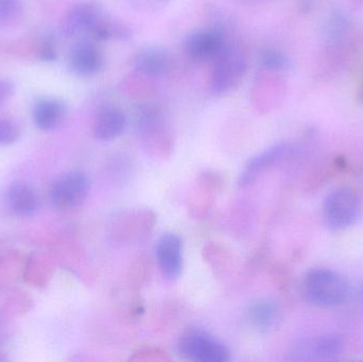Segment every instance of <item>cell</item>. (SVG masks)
Returning a JSON list of instances; mask_svg holds the SVG:
<instances>
[{
  "label": "cell",
  "instance_id": "1",
  "mask_svg": "<svg viewBox=\"0 0 363 362\" xmlns=\"http://www.w3.org/2000/svg\"><path fill=\"white\" fill-rule=\"evenodd\" d=\"M303 287L307 300L321 307H335L349 299V284L333 270L324 268L311 270L305 276Z\"/></svg>",
  "mask_w": 363,
  "mask_h": 362
},
{
  "label": "cell",
  "instance_id": "2",
  "mask_svg": "<svg viewBox=\"0 0 363 362\" xmlns=\"http://www.w3.org/2000/svg\"><path fill=\"white\" fill-rule=\"evenodd\" d=\"M247 61L240 47L226 42L221 52L213 60L211 89L217 95L230 93L236 89L245 72Z\"/></svg>",
  "mask_w": 363,
  "mask_h": 362
},
{
  "label": "cell",
  "instance_id": "3",
  "mask_svg": "<svg viewBox=\"0 0 363 362\" xmlns=\"http://www.w3.org/2000/svg\"><path fill=\"white\" fill-rule=\"evenodd\" d=\"M179 352L184 358L194 362H226L230 357L221 341L201 329H189L181 336Z\"/></svg>",
  "mask_w": 363,
  "mask_h": 362
},
{
  "label": "cell",
  "instance_id": "4",
  "mask_svg": "<svg viewBox=\"0 0 363 362\" xmlns=\"http://www.w3.org/2000/svg\"><path fill=\"white\" fill-rule=\"evenodd\" d=\"M359 210L360 200L357 193L350 187H339L324 201V222L334 231L347 229L355 222Z\"/></svg>",
  "mask_w": 363,
  "mask_h": 362
},
{
  "label": "cell",
  "instance_id": "5",
  "mask_svg": "<svg viewBox=\"0 0 363 362\" xmlns=\"http://www.w3.org/2000/svg\"><path fill=\"white\" fill-rule=\"evenodd\" d=\"M89 180L80 171H70L60 176L50 191L53 205L60 210H69L82 204L89 193Z\"/></svg>",
  "mask_w": 363,
  "mask_h": 362
},
{
  "label": "cell",
  "instance_id": "6",
  "mask_svg": "<svg viewBox=\"0 0 363 362\" xmlns=\"http://www.w3.org/2000/svg\"><path fill=\"white\" fill-rule=\"evenodd\" d=\"M106 19L98 4L94 2H82L69 11L64 19L62 28L67 36H78L83 34H91L94 36Z\"/></svg>",
  "mask_w": 363,
  "mask_h": 362
},
{
  "label": "cell",
  "instance_id": "7",
  "mask_svg": "<svg viewBox=\"0 0 363 362\" xmlns=\"http://www.w3.org/2000/svg\"><path fill=\"white\" fill-rule=\"evenodd\" d=\"M225 44V36L220 30H200L187 36L184 49L186 55L192 61H213Z\"/></svg>",
  "mask_w": 363,
  "mask_h": 362
},
{
  "label": "cell",
  "instance_id": "8",
  "mask_svg": "<svg viewBox=\"0 0 363 362\" xmlns=\"http://www.w3.org/2000/svg\"><path fill=\"white\" fill-rule=\"evenodd\" d=\"M343 346L340 336L328 334L300 344L294 351V355L296 359L302 361H335L342 354Z\"/></svg>",
  "mask_w": 363,
  "mask_h": 362
},
{
  "label": "cell",
  "instance_id": "9",
  "mask_svg": "<svg viewBox=\"0 0 363 362\" xmlns=\"http://www.w3.org/2000/svg\"><path fill=\"white\" fill-rule=\"evenodd\" d=\"M104 64L101 50L89 40L77 43L70 51L69 66L78 76H95L102 69Z\"/></svg>",
  "mask_w": 363,
  "mask_h": 362
},
{
  "label": "cell",
  "instance_id": "10",
  "mask_svg": "<svg viewBox=\"0 0 363 362\" xmlns=\"http://www.w3.org/2000/svg\"><path fill=\"white\" fill-rule=\"evenodd\" d=\"M157 259L162 273L168 280H176L183 267L182 240L177 234L166 233L157 242Z\"/></svg>",
  "mask_w": 363,
  "mask_h": 362
},
{
  "label": "cell",
  "instance_id": "11",
  "mask_svg": "<svg viewBox=\"0 0 363 362\" xmlns=\"http://www.w3.org/2000/svg\"><path fill=\"white\" fill-rule=\"evenodd\" d=\"M134 66L138 72L149 77L167 76L174 68V59L162 48L150 47L140 51L134 57Z\"/></svg>",
  "mask_w": 363,
  "mask_h": 362
},
{
  "label": "cell",
  "instance_id": "12",
  "mask_svg": "<svg viewBox=\"0 0 363 362\" xmlns=\"http://www.w3.org/2000/svg\"><path fill=\"white\" fill-rule=\"evenodd\" d=\"M127 127V117L117 106H106L102 108L96 117L94 133L101 142H111L119 137Z\"/></svg>",
  "mask_w": 363,
  "mask_h": 362
},
{
  "label": "cell",
  "instance_id": "13",
  "mask_svg": "<svg viewBox=\"0 0 363 362\" xmlns=\"http://www.w3.org/2000/svg\"><path fill=\"white\" fill-rule=\"evenodd\" d=\"M6 203L14 214L29 217L40 208V198L33 187L26 183H14L6 191Z\"/></svg>",
  "mask_w": 363,
  "mask_h": 362
},
{
  "label": "cell",
  "instance_id": "14",
  "mask_svg": "<svg viewBox=\"0 0 363 362\" xmlns=\"http://www.w3.org/2000/svg\"><path fill=\"white\" fill-rule=\"evenodd\" d=\"M294 147L290 144H279L271 147L264 152L260 153L256 157H253L247 164L240 176V185H247L251 183L258 174L270 168L271 166L281 162L294 151Z\"/></svg>",
  "mask_w": 363,
  "mask_h": 362
},
{
  "label": "cell",
  "instance_id": "15",
  "mask_svg": "<svg viewBox=\"0 0 363 362\" xmlns=\"http://www.w3.org/2000/svg\"><path fill=\"white\" fill-rule=\"evenodd\" d=\"M66 106L57 99H44L35 104L33 118L35 125L43 131L57 129L65 118Z\"/></svg>",
  "mask_w": 363,
  "mask_h": 362
},
{
  "label": "cell",
  "instance_id": "16",
  "mask_svg": "<svg viewBox=\"0 0 363 362\" xmlns=\"http://www.w3.org/2000/svg\"><path fill=\"white\" fill-rule=\"evenodd\" d=\"M247 318L256 329H270L277 320V307L272 302H257L250 307Z\"/></svg>",
  "mask_w": 363,
  "mask_h": 362
},
{
  "label": "cell",
  "instance_id": "17",
  "mask_svg": "<svg viewBox=\"0 0 363 362\" xmlns=\"http://www.w3.org/2000/svg\"><path fill=\"white\" fill-rule=\"evenodd\" d=\"M260 64L262 67L271 72H281L288 67L287 57L275 49H266L260 55Z\"/></svg>",
  "mask_w": 363,
  "mask_h": 362
},
{
  "label": "cell",
  "instance_id": "18",
  "mask_svg": "<svg viewBox=\"0 0 363 362\" xmlns=\"http://www.w3.org/2000/svg\"><path fill=\"white\" fill-rule=\"evenodd\" d=\"M21 4L18 0H0V27L10 25L18 17Z\"/></svg>",
  "mask_w": 363,
  "mask_h": 362
},
{
  "label": "cell",
  "instance_id": "19",
  "mask_svg": "<svg viewBox=\"0 0 363 362\" xmlns=\"http://www.w3.org/2000/svg\"><path fill=\"white\" fill-rule=\"evenodd\" d=\"M19 134L21 130L14 121L8 119L0 120V144H14L18 140Z\"/></svg>",
  "mask_w": 363,
  "mask_h": 362
},
{
  "label": "cell",
  "instance_id": "20",
  "mask_svg": "<svg viewBox=\"0 0 363 362\" xmlns=\"http://www.w3.org/2000/svg\"><path fill=\"white\" fill-rule=\"evenodd\" d=\"M38 57L45 62L55 61L57 59V46L52 38H46L38 49Z\"/></svg>",
  "mask_w": 363,
  "mask_h": 362
},
{
  "label": "cell",
  "instance_id": "21",
  "mask_svg": "<svg viewBox=\"0 0 363 362\" xmlns=\"http://www.w3.org/2000/svg\"><path fill=\"white\" fill-rule=\"evenodd\" d=\"M14 93V86L10 81L0 80V106H4Z\"/></svg>",
  "mask_w": 363,
  "mask_h": 362
},
{
  "label": "cell",
  "instance_id": "22",
  "mask_svg": "<svg viewBox=\"0 0 363 362\" xmlns=\"http://www.w3.org/2000/svg\"><path fill=\"white\" fill-rule=\"evenodd\" d=\"M358 98H359V101L362 102V103H363V81H362V86H360V89H359V93H358Z\"/></svg>",
  "mask_w": 363,
  "mask_h": 362
}]
</instances>
